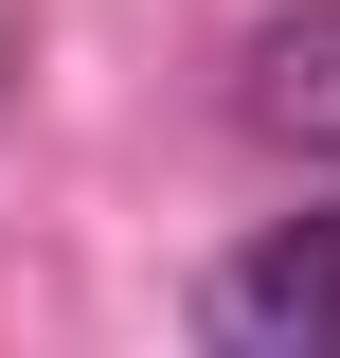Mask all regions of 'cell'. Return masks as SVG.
<instances>
[{"label":"cell","instance_id":"2","mask_svg":"<svg viewBox=\"0 0 340 358\" xmlns=\"http://www.w3.org/2000/svg\"><path fill=\"white\" fill-rule=\"evenodd\" d=\"M233 126H251L269 162L340 179V0H304V18H269V36L233 54Z\"/></svg>","mask_w":340,"mask_h":358},{"label":"cell","instance_id":"1","mask_svg":"<svg viewBox=\"0 0 340 358\" xmlns=\"http://www.w3.org/2000/svg\"><path fill=\"white\" fill-rule=\"evenodd\" d=\"M197 341L215 358H340V215H269L251 251H215Z\"/></svg>","mask_w":340,"mask_h":358}]
</instances>
